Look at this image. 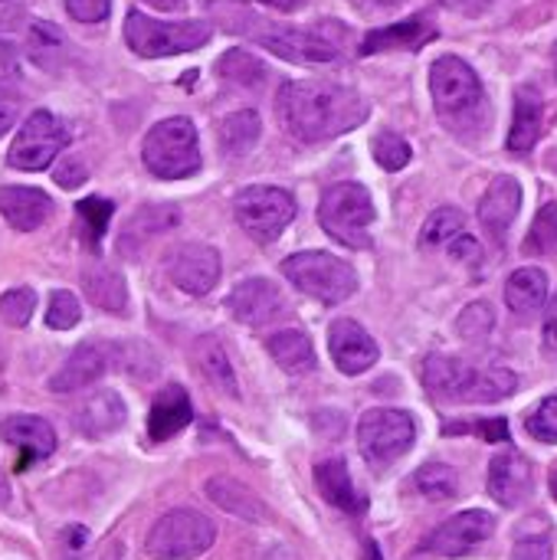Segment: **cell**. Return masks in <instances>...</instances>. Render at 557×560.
I'll use <instances>...</instances> for the list:
<instances>
[{
  "label": "cell",
  "mask_w": 557,
  "mask_h": 560,
  "mask_svg": "<svg viewBox=\"0 0 557 560\" xmlns=\"http://www.w3.org/2000/svg\"><path fill=\"white\" fill-rule=\"evenodd\" d=\"M276 115H279V125L292 138L305 144H318V141H332L364 125L371 115V105L351 85L309 79V82H286L279 89Z\"/></svg>",
  "instance_id": "6da1fadb"
},
{
  "label": "cell",
  "mask_w": 557,
  "mask_h": 560,
  "mask_svg": "<svg viewBox=\"0 0 557 560\" xmlns=\"http://www.w3.org/2000/svg\"><path fill=\"white\" fill-rule=\"evenodd\" d=\"M430 92L443 128L463 141H479L489 131L492 108L476 69L460 56H440L430 66Z\"/></svg>",
  "instance_id": "7a4b0ae2"
},
{
  "label": "cell",
  "mask_w": 557,
  "mask_h": 560,
  "mask_svg": "<svg viewBox=\"0 0 557 560\" xmlns=\"http://www.w3.org/2000/svg\"><path fill=\"white\" fill-rule=\"evenodd\" d=\"M423 387L450 404H499L515 394L519 381L509 368H486L476 371L460 358L430 354L420 368Z\"/></svg>",
  "instance_id": "3957f363"
},
{
  "label": "cell",
  "mask_w": 557,
  "mask_h": 560,
  "mask_svg": "<svg viewBox=\"0 0 557 560\" xmlns=\"http://www.w3.org/2000/svg\"><path fill=\"white\" fill-rule=\"evenodd\" d=\"M144 167L161 180H184L200 171V141L190 118L174 115L158 121L141 144Z\"/></svg>",
  "instance_id": "277c9868"
},
{
  "label": "cell",
  "mask_w": 557,
  "mask_h": 560,
  "mask_svg": "<svg viewBox=\"0 0 557 560\" xmlns=\"http://www.w3.org/2000/svg\"><path fill=\"white\" fill-rule=\"evenodd\" d=\"M318 223L335 243H341L348 249H368L371 246L368 226L374 223V200H371L368 187L351 184V180L332 184L322 194Z\"/></svg>",
  "instance_id": "5b68a950"
},
{
  "label": "cell",
  "mask_w": 557,
  "mask_h": 560,
  "mask_svg": "<svg viewBox=\"0 0 557 560\" xmlns=\"http://www.w3.org/2000/svg\"><path fill=\"white\" fill-rule=\"evenodd\" d=\"M213 36V26L207 20H184V23H161L151 20L141 10H131L125 16V43L131 52L144 59H161V56H181L190 49H200Z\"/></svg>",
  "instance_id": "8992f818"
},
{
  "label": "cell",
  "mask_w": 557,
  "mask_h": 560,
  "mask_svg": "<svg viewBox=\"0 0 557 560\" xmlns=\"http://www.w3.org/2000/svg\"><path fill=\"white\" fill-rule=\"evenodd\" d=\"M282 276L325 305H341L358 292V272L332 253H295L282 262Z\"/></svg>",
  "instance_id": "52a82bcc"
},
{
  "label": "cell",
  "mask_w": 557,
  "mask_h": 560,
  "mask_svg": "<svg viewBox=\"0 0 557 560\" xmlns=\"http://www.w3.org/2000/svg\"><path fill=\"white\" fill-rule=\"evenodd\" d=\"M217 541V528L194 509H174L154 522L144 551L151 560H197Z\"/></svg>",
  "instance_id": "ba28073f"
},
{
  "label": "cell",
  "mask_w": 557,
  "mask_h": 560,
  "mask_svg": "<svg viewBox=\"0 0 557 560\" xmlns=\"http://www.w3.org/2000/svg\"><path fill=\"white\" fill-rule=\"evenodd\" d=\"M233 213H236V223H240L259 246H269V243H276L279 233L295 220V200H292V194L282 190V187L253 184V187H246V190L236 194Z\"/></svg>",
  "instance_id": "9c48e42d"
},
{
  "label": "cell",
  "mask_w": 557,
  "mask_h": 560,
  "mask_svg": "<svg viewBox=\"0 0 557 560\" xmlns=\"http://www.w3.org/2000/svg\"><path fill=\"white\" fill-rule=\"evenodd\" d=\"M414 436H417V427L407 410L378 407V410H368L358 423V446L371 466H387L401 459L414 446Z\"/></svg>",
  "instance_id": "30bf717a"
},
{
  "label": "cell",
  "mask_w": 557,
  "mask_h": 560,
  "mask_svg": "<svg viewBox=\"0 0 557 560\" xmlns=\"http://www.w3.org/2000/svg\"><path fill=\"white\" fill-rule=\"evenodd\" d=\"M69 144V128L53 115V112H46V108H36L23 125H20V131H16V138H13V144H10V154H7V161H10V167H16V171H43V167H49L56 158H59V151Z\"/></svg>",
  "instance_id": "8fae6325"
},
{
  "label": "cell",
  "mask_w": 557,
  "mask_h": 560,
  "mask_svg": "<svg viewBox=\"0 0 557 560\" xmlns=\"http://www.w3.org/2000/svg\"><path fill=\"white\" fill-rule=\"evenodd\" d=\"M256 43H263L282 59L305 62V66L335 62L341 56V46L332 36H325V30L318 26H266L263 33H256Z\"/></svg>",
  "instance_id": "7c38bea8"
},
{
  "label": "cell",
  "mask_w": 557,
  "mask_h": 560,
  "mask_svg": "<svg viewBox=\"0 0 557 560\" xmlns=\"http://www.w3.org/2000/svg\"><path fill=\"white\" fill-rule=\"evenodd\" d=\"M496 532V518L483 509H473V512H460L453 515L450 522H443L427 541H423V551L430 555H440V558H463L469 555L473 548H479L483 541H489Z\"/></svg>",
  "instance_id": "4fadbf2b"
},
{
  "label": "cell",
  "mask_w": 557,
  "mask_h": 560,
  "mask_svg": "<svg viewBox=\"0 0 557 560\" xmlns=\"http://www.w3.org/2000/svg\"><path fill=\"white\" fill-rule=\"evenodd\" d=\"M167 276L181 292L200 299L220 282V253L207 243H184L171 253Z\"/></svg>",
  "instance_id": "5bb4252c"
},
{
  "label": "cell",
  "mask_w": 557,
  "mask_h": 560,
  "mask_svg": "<svg viewBox=\"0 0 557 560\" xmlns=\"http://www.w3.org/2000/svg\"><path fill=\"white\" fill-rule=\"evenodd\" d=\"M328 351H332V361L338 364V371L348 374V377L364 374L381 358L378 341L358 322H351V318L332 322V328H328Z\"/></svg>",
  "instance_id": "9a60e30c"
},
{
  "label": "cell",
  "mask_w": 557,
  "mask_h": 560,
  "mask_svg": "<svg viewBox=\"0 0 557 560\" xmlns=\"http://www.w3.org/2000/svg\"><path fill=\"white\" fill-rule=\"evenodd\" d=\"M0 440L20 450L16 472H26L36 459H46L56 450V430L43 417H33V413H13V417H7L0 423Z\"/></svg>",
  "instance_id": "2e32d148"
},
{
  "label": "cell",
  "mask_w": 557,
  "mask_h": 560,
  "mask_svg": "<svg viewBox=\"0 0 557 560\" xmlns=\"http://www.w3.org/2000/svg\"><path fill=\"white\" fill-rule=\"evenodd\" d=\"M227 308L236 322L250 325V328H259V325H269L282 315L286 302L279 295V289L269 282V279H246L240 282L230 299H227Z\"/></svg>",
  "instance_id": "e0dca14e"
},
{
  "label": "cell",
  "mask_w": 557,
  "mask_h": 560,
  "mask_svg": "<svg viewBox=\"0 0 557 560\" xmlns=\"http://www.w3.org/2000/svg\"><path fill=\"white\" fill-rule=\"evenodd\" d=\"M489 495L506 505V509H519L529 495H532V466L522 453L509 450L499 453L489 466Z\"/></svg>",
  "instance_id": "ac0fdd59"
},
{
  "label": "cell",
  "mask_w": 557,
  "mask_h": 560,
  "mask_svg": "<svg viewBox=\"0 0 557 560\" xmlns=\"http://www.w3.org/2000/svg\"><path fill=\"white\" fill-rule=\"evenodd\" d=\"M519 210H522V184L512 174H499L489 184V190L483 194V200H479V220H483V226L502 243L506 233H509V226L515 223Z\"/></svg>",
  "instance_id": "d6986e66"
},
{
  "label": "cell",
  "mask_w": 557,
  "mask_h": 560,
  "mask_svg": "<svg viewBox=\"0 0 557 560\" xmlns=\"http://www.w3.org/2000/svg\"><path fill=\"white\" fill-rule=\"evenodd\" d=\"M105 368H108V351L95 341H85L66 358L59 374L49 381V390L53 394H79V390L92 387L105 374Z\"/></svg>",
  "instance_id": "ffe728a7"
},
{
  "label": "cell",
  "mask_w": 557,
  "mask_h": 560,
  "mask_svg": "<svg viewBox=\"0 0 557 560\" xmlns=\"http://www.w3.org/2000/svg\"><path fill=\"white\" fill-rule=\"evenodd\" d=\"M190 420H194V407H190L187 390L171 384L154 397V404L148 410V436L154 443H164V440L177 436L181 430H187Z\"/></svg>",
  "instance_id": "44dd1931"
},
{
  "label": "cell",
  "mask_w": 557,
  "mask_h": 560,
  "mask_svg": "<svg viewBox=\"0 0 557 560\" xmlns=\"http://www.w3.org/2000/svg\"><path fill=\"white\" fill-rule=\"evenodd\" d=\"M53 213V200L49 194L36 190V187H3L0 190V217L20 230V233H33L39 230Z\"/></svg>",
  "instance_id": "7402d4cb"
},
{
  "label": "cell",
  "mask_w": 557,
  "mask_h": 560,
  "mask_svg": "<svg viewBox=\"0 0 557 560\" xmlns=\"http://www.w3.org/2000/svg\"><path fill=\"white\" fill-rule=\"evenodd\" d=\"M315 486H318L322 499L328 505L341 509L345 515H364L368 512V499L355 489L345 459H325V463H318L315 466Z\"/></svg>",
  "instance_id": "603a6c76"
},
{
  "label": "cell",
  "mask_w": 557,
  "mask_h": 560,
  "mask_svg": "<svg viewBox=\"0 0 557 560\" xmlns=\"http://www.w3.org/2000/svg\"><path fill=\"white\" fill-rule=\"evenodd\" d=\"M437 36V26L430 16H410L404 23H394V26H381V30H371L361 43V52L371 56V52H384V49H420L427 46L430 39Z\"/></svg>",
  "instance_id": "cb8c5ba5"
},
{
  "label": "cell",
  "mask_w": 557,
  "mask_h": 560,
  "mask_svg": "<svg viewBox=\"0 0 557 560\" xmlns=\"http://www.w3.org/2000/svg\"><path fill=\"white\" fill-rule=\"evenodd\" d=\"M542 121H545V102L535 85H519L515 92V118L509 131V151L525 154L538 144L542 138Z\"/></svg>",
  "instance_id": "d4e9b609"
},
{
  "label": "cell",
  "mask_w": 557,
  "mask_h": 560,
  "mask_svg": "<svg viewBox=\"0 0 557 560\" xmlns=\"http://www.w3.org/2000/svg\"><path fill=\"white\" fill-rule=\"evenodd\" d=\"M125 423V404L115 390H95L85 397V404L79 407L76 413V427L92 436V440H102L115 430H121Z\"/></svg>",
  "instance_id": "484cf974"
},
{
  "label": "cell",
  "mask_w": 557,
  "mask_h": 560,
  "mask_svg": "<svg viewBox=\"0 0 557 560\" xmlns=\"http://www.w3.org/2000/svg\"><path fill=\"white\" fill-rule=\"evenodd\" d=\"M200 377L213 387V390H223L227 397H240V387H236V371L227 358V348L220 345V338L213 335H204L194 341V351H190Z\"/></svg>",
  "instance_id": "4316f807"
},
{
  "label": "cell",
  "mask_w": 557,
  "mask_h": 560,
  "mask_svg": "<svg viewBox=\"0 0 557 560\" xmlns=\"http://www.w3.org/2000/svg\"><path fill=\"white\" fill-rule=\"evenodd\" d=\"M207 495H210L213 505H220L233 518H243V522H253V525L266 522V505L256 499V492L246 489L243 482L230 479V476H213L207 482Z\"/></svg>",
  "instance_id": "83f0119b"
},
{
  "label": "cell",
  "mask_w": 557,
  "mask_h": 560,
  "mask_svg": "<svg viewBox=\"0 0 557 560\" xmlns=\"http://www.w3.org/2000/svg\"><path fill=\"white\" fill-rule=\"evenodd\" d=\"M82 289H85V299L95 305V308H105V312H125L128 305V285H125V276L105 262H89L82 269Z\"/></svg>",
  "instance_id": "f1b7e54d"
},
{
  "label": "cell",
  "mask_w": 557,
  "mask_h": 560,
  "mask_svg": "<svg viewBox=\"0 0 557 560\" xmlns=\"http://www.w3.org/2000/svg\"><path fill=\"white\" fill-rule=\"evenodd\" d=\"M266 351L292 377H302V374H309L315 368V348H312L309 335L299 331V328H282V331L269 335Z\"/></svg>",
  "instance_id": "f546056e"
},
{
  "label": "cell",
  "mask_w": 557,
  "mask_h": 560,
  "mask_svg": "<svg viewBox=\"0 0 557 560\" xmlns=\"http://www.w3.org/2000/svg\"><path fill=\"white\" fill-rule=\"evenodd\" d=\"M506 302L515 315H535L548 302V276L535 266H525L509 276Z\"/></svg>",
  "instance_id": "4dcf8cb0"
},
{
  "label": "cell",
  "mask_w": 557,
  "mask_h": 560,
  "mask_svg": "<svg viewBox=\"0 0 557 560\" xmlns=\"http://www.w3.org/2000/svg\"><path fill=\"white\" fill-rule=\"evenodd\" d=\"M259 131H263V121L253 108H243V112H233L220 121V148L223 154L230 158H243L253 151V144L259 141Z\"/></svg>",
  "instance_id": "1f68e13d"
},
{
  "label": "cell",
  "mask_w": 557,
  "mask_h": 560,
  "mask_svg": "<svg viewBox=\"0 0 557 560\" xmlns=\"http://www.w3.org/2000/svg\"><path fill=\"white\" fill-rule=\"evenodd\" d=\"M217 72H220L227 82H236V85H243V89H256V85L266 79V66H263L253 52H246V49H230V52H223L220 62H217Z\"/></svg>",
  "instance_id": "d6a6232c"
},
{
  "label": "cell",
  "mask_w": 557,
  "mask_h": 560,
  "mask_svg": "<svg viewBox=\"0 0 557 560\" xmlns=\"http://www.w3.org/2000/svg\"><path fill=\"white\" fill-rule=\"evenodd\" d=\"M177 223V210L174 207H141L131 220H128V226H125V236H121V249H128V243L131 240H148V236H158V233H164L167 226H174Z\"/></svg>",
  "instance_id": "836d02e7"
},
{
  "label": "cell",
  "mask_w": 557,
  "mask_h": 560,
  "mask_svg": "<svg viewBox=\"0 0 557 560\" xmlns=\"http://www.w3.org/2000/svg\"><path fill=\"white\" fill-rule=\"evenodd\" d=\"M466 226V217L456 210V207H440L430 213V220L423 223L420 230V246L427 249H437V246H450Z\"/></svg>",
  "instance_id": "e575fe53"
},
{
  "label": "cell",
  "mask_w": 557,
  "mask_h": 560,
  "mask_svg": "<svg viewBox=\"0 0 557 560\" xmlns=\"http://www.w3.org/2000/svg\"><path fill=\"white\" fill-rule=\"evenodd\" d=\"M414 482H417L420 495L430 502H446V499H456V492H460L456 472L443 463H427L423 469H417Z\"/></svg>",
  "instance_id": "d590c367"
},
{
  "label": "cell",
  "mask_w": 557,
  "mask_h": 560,
  "mask_svg": "<svg viewBox=\"0 0 557 560\" xmlns=\"http://www.w3.org/2000/svg\"><path fill=\"white\" fill-rule=\"evenodd\" d=\"M525 256H548L557 249V203H545L525 236Z\"/></svg>",
  "instance_id": "8d00e7d4"
},
{
  "label": "cell",
  "mask_w": 557,
  "mask_h": 560,
  "mask_svg": "<svg viewBox=\"0 0 557 560\" xmlns=\"http://www.w3.org/2000/svg\"><path fill=\"white\" fill-rule=\"evenodd\" d=\"M371 154H374V161H378L384 171H404V167L410 164V158H414L410 144H407L397 131H381V135L374 138V144H371Z\"/></svg>",
  "instance_id": "74e56055"
},
{
  "label": "cell",
  "mask_w": 557,
  "mask_h": 560,
  "mask_svg": "<svg viewBox=\"0 0 557 560\" xmlns=\"http://www.w3.org/2000/svg\"><path fill=\"white\" fill-rule=\"evenodd\" d=\"M36 308V292L26 289V285H16V289H7L0 295V322L10 325V328H23L30 322Z\"/></svg>",
  "instance_id": "f35d334b"
},
{
  "label": "cell",
  "mask_w": 557,
  "mask_h": 560,
  "mask_svg": "<svg viewBox=\"0 0 557 560\" xmlns=\"http://www.w3.org/2000/svg\"><path fill=\"white\" fill-rule=\"evenodd\" d=\"M112 200H105V197H85V200H79V207H76V213H79V220H82V226H85V240H89V246H98V240H102V233H105V226H108V220H112Z\"/></svg>",
  "instance_id": "ab89813d"
},
{
  "label": "cell",
  "mask_w": 557,
  "mask_h": 560,
  "mask_svg": "<svg viewBox=\"0 0 557 560\" xmlns=\"http://www.w3.org/2000/svg\"><path fill=\"white\" fill-rule=\"evenodd\" d=\"M496 328V312L489 302H473L463 308L460 322H456V331L466 338V341H486L489 331Z\"/></svg>",
  "instance_id": "60d3db41"
},
{
  "label": "cell",
  "mask_w": 557,
  "mask_h": 560,
  "mask_svg": "<svg viewBox=\"0 0 557 560\" xmlns=\"http://www.w3.org/2000/svg\"><path fill=\"white\" fill-rule=\"evenodd\" d=\"M79 318H82L79 299H76L72 292L56 289V292L49 295V305H46V325H49L53 331H69V328L79 325Z\"/></svg>",
  "instance_id": "b9f144b4"
},
{
  "label": "cell",
  "mask_w": 557,
  "mask_h": 560,
  "mask_svg": "<svg viewBox=\"0 0 557 560\" xmlns=\"http://www.w3.org/2000/svg\"><path fill=\"white\" fill-rule=\"evenodd\" d=\"M525 430L538 443H557V394L538 404V410L525 420Z\"/></svg>",
  "instance_id": "7bdbcfd3"
},
{
  "label": "cell",
  "mask_w": 557,
  "mask_h": 560,
  "mask_svg": "<svg viewBox=\"0 0 557 560\" xmlns=\"http://www.w3.org/2000/svg\"><path fill=\"white\" fill-rule=\"evenodd\" d=\"M62 30L56 23H33L30 26V52L43 66L49 62V49H62Z\"/></svg>",
  "instance_id": "ee69618b"
},
{
  "label": "cell",
  "mask_w": 557,
  "mask_h": 560,
  "mask_svg": "<svg viewBox=\"0 0 557 560\" xmlns=\"http://www.w3.org/2000/svg\"><path fill=\"white\" fill-rule=\"evenodd\" d=\"M66 10L79 23H102L112 10V0H66Z\"/></svg>",
  "instance_id": "f6af8a7d"
},
{
  "label": "cell",
  "mask_w": 557,
  "mask_h": 560,
  "mask_svg": "<svg viewBox=\"0 0 557 560\" xmlns=\"http://www.w3.org/2000/svg\"><path fill=\"white\" fill-rule=\"evenodd\" d=\"M512 560H552V541L545 535L538 538H522L512 551Z\"/></svg>",
  "instance_id": "bcb514c9"
},
{
  "label": "cell",
  "mask_w": 557,
  "mask_h": 560,
  "mask_svg": "<svg viewBox=\"0 0 557 560\" xmlns=\"http://www.w3.org/2000/svg\"><path fill=\"white\" fill-rule=\"evenodd\" d=\"M85 177H89V171H85V164H82L79 158H66V161L56 167V184H59V187H66V190L79 187Z\"/></svg>",
  "instance_id": "7dc6e473"
},
{
  "label": "cell",
  "mask_w": 557,
  "mask_h": 560,
  "mask_svg": "<svg viewBox=\"0 0 557 560\" xmlns=\"http://www.w3.org/2000/svg\"><path fill=\"white\" fill-rule=\"evenodd\" d=\"M30 0H0V30H16L26 20Z\"/></svg>",
  "instance_id": "c3c4849f"
},
{
  "label": "cell",
  "mask_w": 557,
  "mask_h": 560,
  "mask_svg": "<svg viewBox=\"0 0 557 560\" xmlns=\"http://www.w3.org/2000/svg\"><path fill=\"white\" fill-rule=\"evenodd\" d=\"M450 256H453V259H473V262H476V259L483 256V249H479V243H476L473 236L460 233V236L450 243Z\"/></svg>",
  "instance_id": "681fc988"
},
{
  "label": "cell",
  "mask_w": 557,
  "mask_h": 560,
  "mask_svg": "<svg viewBox=\"0 0 557 560\" xmlns=\"http://www.w3.org/2000/svg\"><path fill=\"white\" fill-rule=\"evenodd\" d=\"M16 72H20L16 49H13V43H10V39H3V36H0V82L13 79Z\"/></svg>",
  "instance_id": "f907efd6"
},
{
  "label": "cell",
  "mask_w": 557,
  "mask_h": 560,
  "mask_svg": "<svg viewBox=\"0 0 557 560\" xmlns=\"http://www.w3.org/2000/svg\"><path fill=\"white\" fill-rule=\"evenodd\" d=\"M545 354L557 361V292L548 305V315H545Z\"/></svg>",
  "instance_id": "816d5d0a"
},
{
  "label": "cell",
  "mask_w": 557,
  "mask_h": 560,
  "mask_svg": "<svg viewBox=\"0 0 557 560\" xmlns=\"http://www.w3.org/2000/svg\"><path fill=\"white\" fill-rule=\"evenodd\" d=\"M361 13H387V10H394V7H401L404 0H351Z\"/></svg>",
  "instance_id": "f5cc1de1"
},
{
  "label": "cell",
  "mask_w": 557,
  "mask_h": 560,
  "mask_svg": "<svg viewBox=\"0 0 557 560\" xmlns=\"http://www.w3.org/2000/svg\"><path fill=\"white\" fill-rule=\"evenodd\" d=\"M479 430H483V433H486V440H492V443L509 440V427H506V420H486Z\"/></svg>",
  "instance_id": "db71d44e"
},
{
  "label": "cell",
  "mask_w": 557,
  "mask_h": 560,
  "mask_svg": "<svg viewBox=\"0 0 557 560\" xmlns=\"http://www.w3.org/2000/svg\"><path fill=\"white\" fill-rule=\"evenodd\" d=\"M16 121V105L10 98H0V135H7Z\"/></svg>",
  "instance_id": "11a10c76"
},
{
  "label": "cell",
  "mask_w": 557,
  "mask_h": 560,
  "mask_svg": "<svg viewBox=\"0 0 557 560\" xmlns=\"http://www.w3.org/2000/svg\"><path fill=\"white\" fill-rule=\"evenodd\" d=\"M144 3L154 10H184L187 7V0H144Z\"/></svg>",
  "instance_id": "9f6ffc18"
},
{
  "label": "cell",
  "mask_w": 557,
  "mask_h": 560,
  "mask_svg": "<svg viewBox=\"0 0 557 560\" xmlns=\"http://www.w3.org/2000/svg\"><path fill=\"white\" fill-rule=\"evenodd\" d=\"M0 505H10V486H7L3 472H0Z\"/></svg>",
  "instance_id": "6f0895ef"
},
{
  "label": "cell",
  "mask_w": 557,
  "mask_h": 560,
  "mask_svg": "<svg viewBox=\"0 0 557 560\" xmlns=\"http://www.w3.org/2000/svg\"><path fill=\"white\" fill-rule=\"evenodd\" d=\"M552 495L557 499V472H552Z\"/></svg>",
  "instance_id": "680465c9"
},
{
  "label": "cell",
  "mask_w": 557,
  "mask_h": 560,
  "mask_svg": "<svg viewBox=\"0 0 557 560\" xmlns=\"http://www.w3.org/2000/svg\"><path fill=\"white\" fill-rule=\"evenodd\" d=\"M443 3H446V7H463L466 0H443Z\"/></svg>",
  "instance_id": "91938a15"
},
{
  "label": "cell",
  "mask_w": 557,
  "mask_h": 560,
  "mask_svg": "<svg viewBox=\"0 0 557 560\" xmlns=\"http://www.w3.org/2000/svg\"><path fill=\"white\" fill-rule=\"evenodd\" d=\"M548 164H552V167L557 171V151H552V161H548Z\"/></svg>",
  "instance_id": "94428289"
},
{
  "label": "cell",
  "mask_w": 557,
  "mask_h": 560,
  "mask_svg": "<svg viewBox=\"0 0 557 560\" xmlns=\"http://www.w3.org/2000/svg\"><path fill=\"white\" fill-rule=\"evenodd\" d=\"M552 56H555V72H557V43H555V52H552Z\"/></svg>",
  "instance_id": "6125c7cd"
},
{
  "label": "cell",
  "mask_w": 557,
  "mask_h": 560,
  "mask_svg": "<svg viewBox=\"0 0 557 560\" xmlns=\"http://www.w3.org/2000/svg\"><path fill=\"white\" fill-rule=\"evenodd\" d=\"M279 3H299V0H279Z\"/></svg>",
  "instance_id": "be15d7a7"
}]
</instances>
